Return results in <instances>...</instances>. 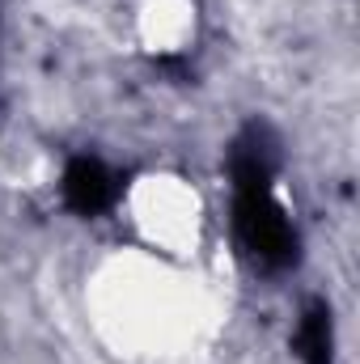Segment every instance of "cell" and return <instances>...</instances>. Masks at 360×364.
Here are the masks:
<instances>
[{
    "mask_svg": "<svg viewBox=\"0 0 360 364\" xmlns=\"http://www.w3.org/2000/svg\"><path fill=\"white\" fill-rule=\"evenodd\" d=\"M123 220L132 246L174 263H199L208 242V199L179 170H144L123 191Z\"/></svg>",
    "mask_w": 360,
    "mask_h": 364,
    "instance_id": "obj_2",
    "label": "cell"
},
{
    "mask_svg": "<svg viewBox=\"0 0 360 364\" xmlns=\"http://www.w3.org/2000/svg\"><path fill=\"white\" fill-rule=\"evenodd\" d=\"M81 314L115 364H203L225 331V296L208 275L132 242L90 263Z\"/></svg>",
    "mask_w": 360,
    "mask_h": 364,
    "instance_id": "obj_1",
    "label": "cell"
},
{
    "mask_svg": "<svg viewBox=\"0 0 360 364\" xmlns=\"http://www.w3.org/2000/svg\"><path fill=\"white\" fill-rule=\"evenodd\" d=\"M132 34H136L140 51H149L157 60L182 55L199 38V0H136Z\"/></svg>",
    "mask_w": 360,
    "mask_h": 364,
    "instance_id": "obj_3",
    "label": "cell"
}]
</instances>
